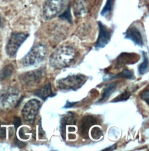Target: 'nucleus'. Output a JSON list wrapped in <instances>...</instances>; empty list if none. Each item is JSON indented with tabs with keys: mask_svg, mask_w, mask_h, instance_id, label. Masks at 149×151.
Listing matches in <instances>:
<instances>
[{
	"mask_svg": "<svg viewBox=\"0 0 149 151\" xmlns=\"http://www.w3.org/2000/svg\"><path fill=\"white\" fill-rule=\"evenodd\" d=\"M77 57V52L71 46H62L52 54L49 58L51 66L56 69H62L71 65Z\"/></svg>",
	"mask_w": 149,
	"mask_h": 151,
	"instance_id": "nucleus-1",
	"label": "nucleus"
},
{
	"mask_svg": "<svg viewBox=\"0 0 149 151\" xmlns=\"http://www.w3.org/2000/svg\"><path fill=\"white\" fill-rule=\"evenodd\" d=\"M47 55V51L46 47L42 44H37L21 59V63L25 67L36 66L43 62Z\"/></svg>",
	"mask_w": 149,
	"mask_h": 151,
	"instance_id": "nucleus-2",
	"label": "nucleus"
},
{
	"mask_svg": "<svg viewBox=\"0 0 149 151\" xmlns=\"http://www.w3.org/2000/svg\"><path fill=\"white\" fill-rule=\"evenodd\" d=\"M86 80V77L83 75H71L58 80L56 86L62 91H76L85 83Z\"/></svg>",
	"mask_w": 149,
	"mask_h": 151,
	"instance_id": "nucleus-3",
	"label": "nucleus"
},
{
	"mask_svg": "<svg viewBox=\"0 0 149 151\" xmlns=\"http://www.w3.org/2000/svg\"><path fill=\"white\" fill-rule=\"evenodd\" d=\"M65 0H46L43 8V17L46 20L53 19L63 10Z\"/></svg>",
	"mask_w": 149,
	"mask_h": 151,
	"instance_id": "nucleus-4",
	"label": "nucleus"
},
{
	"mask_svg": "<svg viewBox=\"0 0 149 151\" xmlns=\"http://www.w3.org/2000/svg\"><path fill=\"white\" fill-rule=\"evenodd\" d=\"M29 35L23 33H13L9 38L6 47L7 55L11 58L16 57L19 48L27 38Z\"/></svg>",
	"mask_w": 149,
	"mask_h": 151,
	"instance_id": "nucleus-5",
	"label": "nucleus"
},
{
	"mask_svg": "<svg viewBox=\"0 0 149 151\" xmlns=\"http://www.w3.org/2000/svg\"><path fill=\"white\" fill-rule=\"evenodd\" d=\"M41 107L40 102L36 99L28 101L22 110V114L24 120L27 123H33Z\"/></svg>",
	"mask_w": 149,
	"mask_h": 151,
	"instance_id": "nucleus-6",
	"label": "nucleus"
},
{
	"mask_svg": "<svg viewBox=\"0 0 149 151\" xmlns=\"http://www.w3.org/2000/svg\"><path fill=\"white\" fill-rule=\"evenodd\" d=\"M19 91L14 88H8L0 95V103L5 108H11L18 103Z\"/></svg>",
	"mask_w": 149,
	"mask_h": 151,
	"instance_id": "nucleus-7",
	"label": "nucleus"
},
{
	"mask_svg": "<svg viewBox=\"0 0 149 151\" xmlns=\"http://www.w3.org/2000/svg\"><path fill=\"white\" fill-rule=\"evenodd\" d=\"M44 76V70L43 69L30 71L21 76L22 84L27 87H32L39 84Z\"/></svg>",
	"mask_w": 149,
	"mask_h": 151,
	"instance_id": "nucleus-8",
	"label": "nucleus"
},
{
	"mask_svg": "<svg viewBox=\"0 0 149 151\" xmlns=\"http://www.w3.org/2000/svg\"><path fill=\"white\" fill-rule=\"evenodd\" d=\"M99 27V35L95 45L96 50L104 48L108 44L111 37V31L101 22L98 23Z\"/></svg>",
	"mask_w": 149,
	"mask_h": 151,
	"instance_id": "nucleus-9",
	"label": "nucleus"
},
{
	"mask_svg": "<svg viewBox=\"0 0 149 151\" xmlns=\"http://www.w3.org/2000/svg\"><path fill=\"white\" fill-rule=\"evenodd\" d=\"M98 124L95 117L92 116H85L81 119L79 126V132L82 137L88 139L89 132L91 127Z\"/></svg>",
	"mask_w": 149,
	"mask_h": 151,
	"instance_id": "nucleus-10",
	"label": "nucleus"
},
{
	"mask_svg": "<svg viewBox=\"0 0 149 151\" xmlns=\"http://www.w3.org/2000/svg\"><path fill=\"white\" fill-rule=\"evenodd\" d=\"M76 118L74 113L68 112L62 115L60 120V133L62 138H66V127L67 125H74L76 124Z\"/></svg>",
	"mask_w": 149,
	"mask_h": 151,
	"instance_id": "nucleus-11",
	"label": "nucleus"
},
{
	"mask_svg": "<svg viewBox=\"0 0 149 151\" xmlns=\"http://www.w3.org/2000/svg\"><path fill=\"white\" fill-rule=\"evenodd\" d=\"M125 37L132 41L136 45H143V40L140 30L135 26H131L125 32Z\"/></svg>",
	"mask_w": 149,
	"mask_h": 151,
	"instance_id": "nucleus-12",
	"label": "nucleus"
},
{
	"mask_svg": "<svg viewBox=\"0 0 149 151\" xmlns=\"http://www.w3.org/2000/svg\"><path fill=\"white\" fill-rule=\"evenodd\" d=\"M35 95L44 101L46 100L48 97H53L56 95L52 91L50 83H47L37 89L35 93Z\"/></svg>",
	"mask_w": 149,
	"mask_h": 151,
	"instance_id": "nucleus-13",
	"label": "nucleus"
},
{
	"mask_svg": "<svg viewBox=\"0 0 149 151\" xmlns=\"http://www.w3.org/2000/svg\"><path fill=\"white\" fill-rule=\"evenodd\" d=\"M88 0H75L74 2V13L76 15L82 16L86 14L88 11Z\"/></svg>",
	"mask_w": 149,
	"mask_h": 151,
	"instance_id": "nucleus-14",
	"label": "nucleus"
},
{
	"mask_svg": "<svg viewBox=\"0 0 149 151\" xmlns=\"http://www.w3.org/2000/svg\"><path fill=\"white\" fill-rule=\"evenodd\" d=\"M137 55L135 54L122 53L116 59V62L118 65H124L127 64H132L136 63L137 61L135 60Z\"/></svg>",
	"mask_w": 149,
	"mask_h": 151,
	"instance_id": "nucleus-15",
	"label": "nucleus"
},
{
	"mask_svg": "<svg viewBox=\"0 0 149 151\" xmlns=\"http://www.w3.org/2000/svg\"><path fill=\"white\" fill-rule=\"evenodd\" d=\"M118 83L117 82L108 84L103 90V93L100 99L98 101V103H101L108 99L112 93L116 90Z\"/></svg>",
	"mask_w": 149,
	"mask_h": 151,
	"instance_id": "nucleus-16",
	"label": "nucleus"
},
{
	"mask_svg": "<svg viewBox=\"0 0 149 151\" xmlns=\"http://www.w3.org/2000/svg\"><path fill=\"white\" fill-rule=\"evenodd\" d=\"M118 78H127L129 80H133L135 78V77L134 76L133 72L132 70H128V69H124L121 73L116 74L115 75H110L106 78H104V80L108 81V80H111L113 79Z\"/></svg>",
	"mask_w": 149,
	"mask_h": 151,
	"instance_id": "nucleus-17",
	"label": "nucleus"
},
{
	"mask_svg": "<svg viewBox=\"0 0 149 151\" xmlns=\"http://www.w3.org/2000/svg\"><path fill=\"white\" fill-rule=\"evenodd\" d=\"M142 55L143 57V62L138 67L139 73L141 75L146 74L149 70V58L148 54L143 51Z\"/></svg>",
	"mask_w": 149,
	"mask_h": 151,
	"instance_id": "nucleus-18",
	"label": "nucleus"
},
{
	"mask_svg": "<svg viewBox=\"0 0 149 151\" xmlns=\"http://www.w3.org/2000/svg\"><path fill=\"white\" fill-rule=\"evenodd\" d=\"M14 68L12 65H8L5 66L0 72V81L4 80L12 75Z\"/></svg>",
	"mask_w": 149,
	"mask_h": 151,
	"instance_id": "nucleus-19",
	"label": "nucleus"
},
{
	"mask_svg": "<svg viewBox=\"0 0 149 151\" xmlns=\"http://www.w3.org/2000/svg\"><path fill=\"white\" fill-rule=\"evenodd\" d=\"M130 93L125 91L121 94L117 96L116 98H115L112 101H111V102H122V101H125L128 100L130 96Z\"/></svg>",
	"mask_w": 149,
	"mask_h": 151,
	"instance_id": "nucleus-20",
	"label": "nucleus"
},
{
	"mask_svg": "<svg viewBox=\"0 0 149 151\" xmlns=\"http://www.w3.org/2000/svg\"><path fill=\"white\" fill-rule=\"evenodd\" d=\"M113 2H114V0H107L106 4L101 12V15L103 16L108 15L109 13L111 12Z\"/></svg>",
	"mask_w": 149,
	"mask_h": 151,
	"instance_id": "nucleus-21",
	"label": "nucleus"
},
{
	"mask_svg": "<svg viewBox=\"0 0 149 151\" xmlns=\"http://www.w3.org/2000/svg\"><path fill=\"white\" fill-rule=\"evenodd\" d=\"M91 135L94 139H99L103 135V132L99 127H94L92 130Z\"/></svg>",
	"mask_w": 149,
	"mask_h": 151,
	"instance_id": "nucleus-22",
	"label": "nucleus"
},
{
	"mask_svg": "<svg viewBox=\"0 0 149 151\" xmlns=\"http://www.w3.org/2000/svg\"><path fill=\"white\" fill-rule=\"evenodd\" d=\"M149 92L148 89H146V90H145L142 94H141V98L145 101L148 104H149Z\"/></svg>",
	"mask_w": 149,
	"mask_h": 151,
	"instance_id": "nucleus-23",
	"label": "nucleus"
},
{
	"mask_svg": "<svg viewBox=\"0 0 149 151\" xmlns=\"http://www.w3.org/2000/svg\"><path fill=\"white\" fill-rule=\"evenodd\" d=\"M76 104H77V102H67L66 105H65V106L64 107V108H72V106H74Z\"/></svg>",
	"mask_w": 149,
	"mask_h": 151,
	"instance_id": "nucleus-24",
	"label": "nucleus"
},
{
	"mask_svg": "<svg viewBox=\"0 0 149 151\" xmlns=\"http://www.w3.org/2000/svg\"><path fill=\"white\" fill-rule=\"evenodd\" d=\"M20 124H21V121H20V118L16 117L14 120V126H15V128L17 129Z\"/></svg>",
	"mask_w": 149,
	"mask_h": 151,
	"instance_id": "nucleus-25",
	"label": "nucleus"
},
{
	"mask_svg": "<svg viewBox=\"0 0 149 151\" xmlns=\"http://www.w3.org/2000/svg\"><path fill=\"white\" fill-rule=\"evenodd\" d=\"M116 144H114V145H113L111 147H109V148H107V149L104 150L103 151H113V150H114L116 149Z\"/></svg>",
	"mask_w": 149,
	"mask_h": 151,
	"instance_id": "nucleus-26",
	"label": "nucleus"
},
{
	"mask_svg": "<svg viewBox=\"0 0 149 151\" xmlns=\"http://www.w3.org/2000/svg\"><path fill=\"white\" fill-rule=\"evenodd\" d=\"M0 25H1V18H0Z\"/></svg>",
	"mask_w": 149,
	"mask_h": 151,
	"instance_id": "nucleus-27",
	"label": "nucleus"
}]
</instances>
